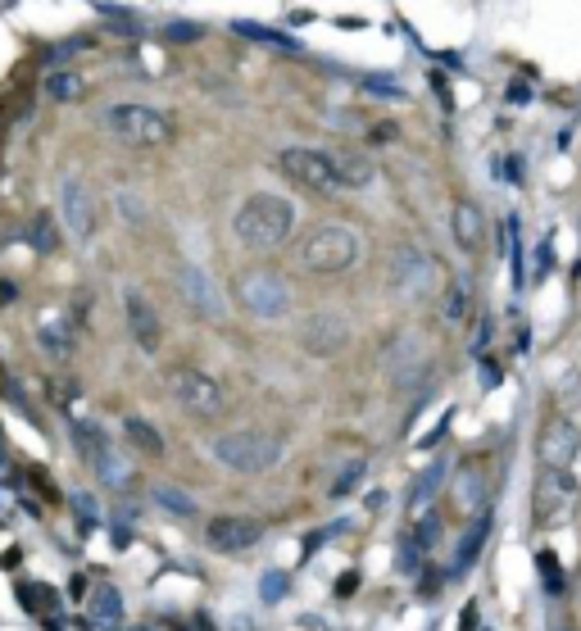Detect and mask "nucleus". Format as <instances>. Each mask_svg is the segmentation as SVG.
Instances as JSON below:
<instances>
[{"label": "nucleus", "instance_id": "20e7f679", "mask_svg": "<svg viewBox=\"0 0 581 631\" xmlns=\"http://www.w3.org/2000/svg\"><path fill=\"white\" fill-rule=\"evenodd\" d=\"M105 128L128 146H168L173 141V119L155 105H114L105 109Z\"/></svg>", "mask_w": 581, "mask_h": 631}, {"label": "nucleus", "instance_id": "b1692460", "mask_svg": "<svg viewBox=\"0 0 581 631\" xmlns=\"http://www.w3.org/2000/svg\"><path fill=\"white\" fill-rule=\"evenodd\" d=\"M445 473H450V468H445V459H436L432 468H423V477H418L414 491H409V504H414V513H423L427 504H432V495L445 486Z\"/></svg>", "mask_w": 581, "mask_h": 631}, {"label": "nucleus", "instance_id": "1a4fd4ad", "mask_svg": "<svg viewBox=\"0 0 581 631\" xmlns=\"http://www.w3.org/2000/svg\"><path fill=\"white\" fill-rule=\"evenodd\" d=\"M386 282L400 296H423V291H432V282H436L432 255H423V250H395L391 268H386Z\"/></svg>", "mask_w": 581, "mask_h": 631}, {"label": "nucleus", "instance_id": "dca6fc26", "mask_svg": "<svg viewBox=\"0 0 581 631\" xmlns=\"http://www.w3.org/2000/svg\"><path fill=\"white\" fill-rule=\"evenodd\" d=\"M450 227H454V241H459L468 255L482 250V237H486V218L473 200H454V214H450Z\"/></svg>", "mask_w": 581, "mask_h": 631}, {"label": "nucleus", "instance_id": "a878e982", "mask_svg": "<svg viewBox=\"0 0 581 631\" xmlns=\"http://www.w3.org/2000/svg\"><path fill=\"white\" fill-rule=\"evenodd\" d=\"M336 164H341V182H345V191H364V187H373V164H368L364 155H336Z\"/></svg>", "mask_w": 581, "mask_h": 631}, {"label": "nucleus", "instance_id": "f257e3e1", "mask_svg": "<svg viewBox=\"0 0 581 631\" xmlns=\"http://www.w3.org/2000/svg\"><path fill=\"white\" fill-rule=\"evenodd\" d=\"M232 227H237V241L246 250H273L291 237V227H296V205L282 196H268V191H255L250 200H241Z\"/></svg>", "mask_w": 581, "mask_h": 631}, {"label": "nucleus", "instance_id": "ea45409f", "mask_svg": "<svg viewBox=\"0 0 581 631\" xmlns=\"http://www.w3.org/2000/svg\"><path fill=\"white\" fill-rule=\"evenodd\" d=\"M32 486H37V491L46 495V500H55V486L46 482V473H41V468H32Z\"/></svg>", "mask_w": 581, "mask_h": 631}, {"label": "nucleus", "instance_id": "39448f33", "mask_svg": "<svg viewBox=\"0 0 581 631\" xmlns=\"http://www.w3.org/2000/svg\"><path fill=\"white\" fill-rule=\"evenodd\" d=\"M168 395L178 400L187 414H196V418H218L227 409V395H223V386L214 382L209 373H200V368H168Z\"/></svg>", "mask_w": 581, "mask_h": 631}, {"label": "nucleus", "instance_id": "6e6552de", "mask_svg": "<svg viewBox=\"0 0 581 631\" xmlns=\"http://www.w3.org/2000/svg\"><path fill=\"white\" fill-rule=\"evenodd\" d=\"M581 500V486L577 477L568 473V468H545L541 477H536V523L541 527H559L572 518V509H577Z\"/></svg>", "mask_w": 581, "mask_h": 631}, {"label": "nucleus", "instance_id": "473e14b6", "mask_svg": "<svg viewBox=\"0 0 581 631\" xmlns=\"http://www.w3.org/2000/svg\"><path fill=\"white\" fill-rule=\"evenodd\" d=\"M164 37H168V41H182V46H191V41L205 37V28H200V23H191V19H178V23H168V28H164Z\"/></svg>", "mask_w": 581, "mask_h": 631}, {"label": "nucleus", "instance_id": "f8f14e48", "mask_svg": "<svg viewBox=\"0 0 581 631\" xmlns=\"http://www.w3.org/2000/svg\"><path fill=\"white\" fill-rule=\"evenodd\" d=\"M259 541H264V523H255V518L223 513V518H214V523H209V545H214V550L241 554V550H250V545H259Z\"/></svg>", "mask_w": 581, "mask_h": 631}, {"label": "nucleus", "instance_id": "e433bc0d", "mask_svg": "<svg viewBox=\"0 0 581 631\" xmlns=\"http://www.w3.org/2000/svg\"><path fill=\"white\" fill-rule=\"evenodd\" d=\"M119 205H123V214H128V223H132V227H141V223H146V214H141V205L128 196V191H123V196H119Z\"/></svg>", "mask_w": 581, "mask_h": 631}, {"label": "nucleus", "instance_id": "aec40b11", "mask_svg": "<svg viewBox=\"0 0 581 631\" xmlns=\"http://www.w3.org/2000/svg\"><path fill=\"white\" fill-rule=\"evenodd\" d=\"M232 32H241L246 41H255V46H268V50H286V55H296L300 50V41L296 37H286V32H277V28H264V23H232Z\"/></svg>", "mask_w": 581, "mask_h": 631}, {"label": "nucleus", "instance_id": "a211bd4d", "mask_svg": "<svg viewBox=\"0 0 581 631\" xmlns=\"http://www.w3.org/2000/svg\"><path fill=\"white\" fill-rule=\"evenodd\" d=\"M37 346L46 350V359H55V364H69L73 359V327L69 323H41L37 327Z\"/></svg>", "mask_w": 581, "mask_h": 631}, {"label": "nucleus", "instance_id": "72a5a7b5", "mask_svg": "<svg viewBox=\"0 0 581 631\" xmlns=\"http://www.w3.org/2000/svg\"><path fill=\"white\" fill-rule=\"evenodd\" d=\"M536 568H541L545 586H550V591L559 595V591H563V572H559V559H554V554H541V559H536Z\"/></svg>", "mask_w": 581, "mask_h": 631}, {"label": "nucleus", "instance_id": "0eeeda50", "mask_svg": "<svg viewBox=\"0 0 581 631\" xmlns=\"http://www.w3.org/2000/svg\"><path fill=\"white\" fill-rule=\"evenodd\" d=\"M237 300L241 309H250L255 318H282L291 309V286L273 268H255V273L237 277Z\"/></svg>", "mask_w": 581, "mask_h": 631}, {"label": "nucleus", "instance_id": "f03ea898", "mask_svg": "<svg viewBox=\"0 0 581 631\" xmlns=\"http://www.w3.org/2000/svg\"><path fill=\"white\" fill-rule=\"evenodd\" d=\"M364 255V246H359V237L350 232V227H336V223H323L314 227V232H305V237L296 241V268H305V273H345V268L355 264V259Z\"/></svg>", "mask_w": 581, "mask_h": 631}, {"label": "nucleus", "instance_id": "c03bdc74", "mask_svg": "<svg viewBox=\"0 0 581 631\" xmlns=\"http://www.w3.org/2000/svg\"><path fill=\"white\" fill-rule=\"evenodd\" d=\"M69 595H73V600H78V595H87V577H73V582H69Z\"/></svg>", "mask_w": 581, "mask_h": 631}, {"label": "nucleus", "instance_id": "37998d69", "mask_svg": "<svg viewBox=\"0 0 581 631\" xmlns=\"http://www.w3.org/2000/svg\"><path fill=\"white\" fill-rule=\"evenodd\" d=\"M477 627V604H468V609H463V631H473Z\"/></svg>", "mask_w": 581, "mask_h": 631}, {"label": "nucleus", "instance_id": "ddd939ff", "mask_svg": "<svg viewBox=\"0 0 581 631\" xmlns=\"http://www.w3.org/2000/svg\"><path fill=\"white\" fill-rule=\"evenodd\" d=\"M60 214H64V223H69V232L78 241H87L91 232H96V205H91V191H87V182H82V178H64Z\"/></svg>", "mask_w": 581, "mask_h": 631}, {"label": "nucleus", "instance_id": "f3484780", "mask_svg": "<svg viewBox=\"0 0 581 631\" xmlns=\"http://www.w3.org/2000/svg\"><path fill=\"white\" fill-rule=\"evenodd\" d=\"M454 500H459V509L463 513H482L486 509V477H482V468L477 464H468V468H459L454 473Z\"/></svg>", "mask_w": 581, "mask_h": 631}, {"label": "nucleus", "instance_id": "4be33fe9", "mask_svg": "<svg viewBox=\"0 0 581 631\" xmlns=\"http://www.w3.org/2000/svg\"><path fill=\"white\" fill-rule=\"evenodd\" d=\"M96 477L105 486H114V491H128V486H132V464L123 459L119 450H114V445H109V450L96 459Z\"/></svg>", "mask_w": 581, "mask_h": 631}, {"label": "nucleus", "instance_id": "6ab92c4d", "mask_svg": "<svg viewBox=\"0 0 581 631\" xmlns=\"http://www.w3.org/2000/svg\"><path fill=\"white\" fill-rule=\"evenodd\" d=\"M69 441H73V450H78L91 468H96V459L109 450V445H114L96 423H69Z\"/></svg>", "mask_w": 581, "mask_h": 631}, {"label": "nucleus", "instance_id": "c756f323", "mask_svg": "<svg viewBox=\"0 0 581 631\" xmlns=\"http://www.w3.org/2000/svg\"><path fill=\"white\" fill-rule=\"evenodd\" d=\"M19 604L23 609H46V613H60V595L50 591V586H19Z\"/></svg>", "mask_w": 581, "mask_h": 631}, {"label": "nucleus", "instance_id": "cd10ccee", "mask_svg": "<svg viewBox=\"0 0 581 631\" xmlns=\"http://www.w3.org/2000/svg\"><path fill=\"white\" fill-rule=\"evenodd\" d=\"M441 318H445V323H454V327L468 318V282H450V286H445Z\"/></svg>", "mask_w": 581, "mask_h": 631}, {"label": "nucleus", "instance_id": "f704fd0d", "mask_svg": "<svg viewBox=\"0 0 581 631\" xmlns=\"http://www.w3.org/2000/svg\"><path fill=\"white\" fill-rule=\"evenodd\" d=\"M259 595H264L268 604H277L286 595V577L282 572H264V586H259Z\"/></svg>", "mask_w": 581, "mask_h": 631}, {"label": "nucleus", "instance_id": "7c9ffc66", "mask_svg": "<svg viewBox=\"0 0 581 631\" xmlns=\"http://www.w3.org/2000/svg\"><path fill=\"white\" fill-rule=\"evenodd\" d=\"M486 527H491V523H486V513H482L473 532L463 536V550H459V563H454V568H468V563L477 559V550H482V541H486Z\"/></svg>", "mask_w": 581, "mask_h": 631}, {"label": "nucleus", "instance_id": "5701e85b", "mask_svg": "<svg viewBox=\"0 0 581 631\" xmlns=\"http://www.w3.org/2000/svg\"><path fill=\"white\" fill-rule=\"evenodd\" d=\"M23 237H28V246L37 255H55L60 250V232H55V218L50 214H32L28 227H23Z\"/></svg>", "mask_w": 581, "mask_h": 631}, {"label": "nucleus", "instance_id": "a18cd8bd", "mask_svg": "<svg viewBox=\"0 0 581 631\" xmlns=\"http://www.w3.org/2000/svg\"><path fill=\"white\" fill-rule=\"evenodd\" d=\"M141 631H155V627H141Z\"/></svg>", "mask_w": 581, "mask_h": 631}, {"label": "nucleus", "instance_id": "c9c22d12", "mask_svg": "<svg viewBox=\"0 0 581 631\" xmlns=\"http://www.w3.org/2000/svg\"><path fill=\"white\" fill-rule=\"evenodd\" d=\"M73 504H78V518H82V532H91V527H96L100 523V518H96V500H91V495H73Z\"/></svg>", "mask_w": 581, "mask_h": 631}, {"label": "nucleus", "instance_id": "9d476101", "mask_svg": "<svg viewBox=\"0 0 581 631\" xmlns=\"http://www.w3.org/2000/svg\"><path fill=\"white\" fill-rule=\"evenodd\" d=\"M536 454H541L545 468H572V459L581 454V432L572 418H550L541 427V441H536Z\"/></svg>", "mask_w": 581, "mask_h": 631}, {"label": "nucleus", "instance_id": "9b49d317", "mask_svg": "<svg viewBox=\"0 0 581 631\" xmlns=\"http://www.w3.org/2000/svg\"><path fill=\"white\" fill-rule=\"evenodd\" d=\"M178 291L200 318H223V296H218L214 277L205 273L200 264H182L178 268Z\"/></svg>", "mask_w": 581, "mask_h": 631}, {"label": "nucleus", "instance_id": "2f4dec72", "mask_svg": "<svg viewBox=\"0 0 581 631\" xmlns=\"http://www.w3.org/2000/svg\"><path fill=\"white\" fill-rule=\"evenodd\" d=\"M364 473H368V464H364V459H355V464H345V468H341V477L332 482V495H350L359 482H364Z\"/></svg>", "mask_w": 581, "mask_h": 631}, {"label": "nucleus", "instance_id": "58836bf2", "mask_svg": "<svg viewBox=\"0 0 581 631\" xmlns=\"http://www.w3.org/2000/svg\"><path fill=\"white\" fill-rule=\"evenodd\" d=\"M482 386H500V364L495 359H482Z\"/></svg>", "mask_w": 581, "mask_h": 631}, {"label": "nucleus", "instance_id": "412c9836", "mask_svg": "<svg viewBox=\"0 0 581 631\" xmlns=\"http://www.w3.org/2000/svg\"><path fill=\"white\" fill-rule=\"evenodd\" d=\"M91 618H96V627H119L123 622V595L109 582L91 591Z\"/></svg>", "mask_w": 581, "mask_h": 631}, {"label": "nucleus", "instance_id": "79ce46f5", "mask_svg": "<svg viewBox=\"0 0 581 631\" xmlns=\"http://www.w3.org/2000/svg\"><path fill=\"white\" fill-rule=\"evenodd\" d=\"M0 305H14V282H5V277H0Z\"/></svg>", "mask_w": 581, "mask_h": 631}, {"label": "nucleus", "instance_id": "7ed1b4c3", "mask_svg": "<svg viewBox=\"0 0 581 631\" xmlns=\"http://www.w3.org/2000/svg\"><path fill=\"white\" fill-rule=\"evenodd\" d=\"M209 454L232 473H268L282 459V441L268 432H227L209 441Z\"/></svg>", "mask_w": 581, "mask_h": 631}, {"label": "nucleus", "instance_id": "bb28decb", "mask_svg": "<svg viewBox=\"0 0 581 631\" xmlns=\"http://www.w3.org/2000/svg\"><path fill=\"white\" fill-rule=\"evenodd\" d=\"M150 500H155L164 513H173V518H196V500H191L187 491H178V486H155Z\"/></svg>", "mask_w": 581, "mask_h": 631}, {"label": "nucleus", "instance_id": "c85d7f7f", "mask_svg": "<svg viewBox=\"0 0 581 631\" xmlns=\"http://www.w3.org/2000/svg\"><path fill=\"white\" fill-rule=\"evenodd\" d=\"M123 432L132 436V445H137V450H146V454H164V441H159V432L146 423V418L132 414L128 423H123Z\"/></svg>", "mask_w": 581, "mask_h": 631}, {"label": "nucleus", "instance_id": "2eb2a0df", "mask_svg": "<svg viewBox=\"0 0 581 631\" xmlns=\"http://www.w3.org/2000/svg\"><path fill=\"white\" fill-rule=\"evenodd\" d=\"M123 309H128V332H132V341H137L141 350H159V314L150 309V300L141 296V291H128L123 296Z\"/></svg>", "mask_w": 581, "mask_h": 631}, {"label": "nucleus", "instance_id": "393cba45", "mask_svg": "<svg viewBox=\"0 0 581 631\" xmlns=\"http://www.w3.org/2000/svg\"><path fill=\"white\" fill-rule=\"evenodd\" d=\"M82 91H87V82H82V73L78 69H55V73H46V96L50 100H78Z\"/></svg>", "mask_w": 581, "mask_h": 631}, {"label": "nucleus", "instance_id": "a19ab883", "mask_svg": "<svg viewBox=\"0 0 581 631\" xmlns=\"http://www.w3.org/2000/svg\"><path fill=\"white\" fill-rule=\"evenodd\" d=\"M355 586H359V577L355 572H345L341 582H336V595H355Z\"/></svg>", "mask_w": 581, "mask_h": 631}, {"label": "nucleus", "instance_id": "4c0bfd02", "mask_svg": "<svg viewBox=\"0 0 581 631\" xmlns=\"http://www.w3.org/2000/svg\"><path fill=\"white\" fill-rule=\"evenodd\" d=\"M436 536H441V523H436V518H427V523L418 527V545H423V550H427V545H432Z\"/></svg>", "mask_w": 581, "mask_h": 631}, {"label": "nucleus", "instance_id": "4468645a", "mask_svg": "<svg viewBox=\"0 0 581 631\" xmlns=\"http://www.w3.org/2000/svg\"><path fill=\"white\" fill-rule=\"evenodd\" d=\"M300 341H305L309 355H336L350 341V327H345L341 314H314L300 327Z\"/></svg>", "mask_w": 581, "mask_h": 631}, {"label": "nucleus", "instance_id": "423d86ee", "mask_svg": "<svg viewBox=\"0 0 581 631\" xmlns=\"http://www.w3.org/2000/svg\"><path fill=\"white\" fill-rule=\"evenodd\" d=\"M277 168H282L291 182H300V187L309 191H345L341 182V164H336V155H323V150H305V146H291L277 155Z\"/></svg>", "mask_w": 581, "mask_h": 631}]
</instances>
